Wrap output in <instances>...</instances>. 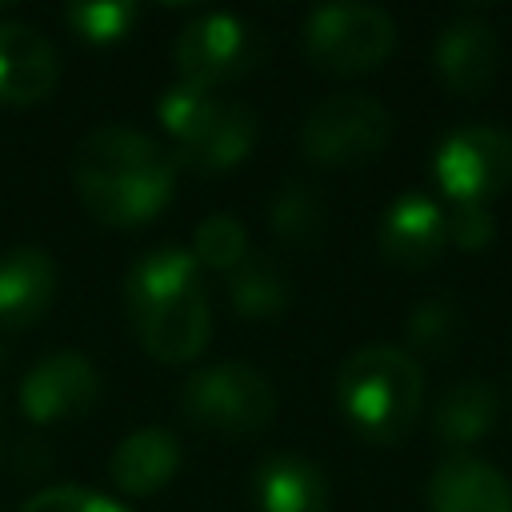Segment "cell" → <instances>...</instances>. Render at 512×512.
<instances>
[{
  "label": "cell",
  "mask_w": 512,
  "mask_h": 512,
  "mask_svg": "<svg viewBox=\"0 0 512 512\" xmlns=\"http://www.w3.org/2000/svg\"><path fill=\"white\" fill-rule=\"evenodd\" d=\"M176 156L156 136L104 124L92 128L72 156V184L80 204L108 228H140L160 216L176 192Z\"/></svg>",
  "instance_id": "obj_1"
},
{
  "label": "cell",
  "mask_w": 512,
  "mask_h": 512,
  "mask_svg": "<svg viewBox=\"0 0 512 512\" xmlns=\"http://www.w3.org/2000/svg\"><path fill=\"white\" fill-rule=\"evenodd\" d=\"M124 312L140 348L164 364H188L208 348L212 304L200 264L184 248H152L128 268Z\"/></svg>",
  "instance_id": "obj_2"
},
{
  "label": "cell",
  "mask_w": 512,
  "mask_h": 512,
  "mask_svg": "<svg viewBox=\"0 0 512 512\" xmlns=\"http://www.w3.org/2000/svg\"><path fill=\"white\" fill-rule=\"evenodd\" d=\"M336 404L364 440L392 444L420 416L424 372L396 344H364L336 368Z\"/></svg>",
  "instance_id": "obj_3"
},
{
  "label": "cell",
  "mask_w": 512,
  "mask_h": 512,
  "mask_svg": "<svg viewBox=\"0 0 512 512\" xmlns=\"http://www.w3.org/2000/svg\"><path fill=\"white\" fill-rule=\"evenodd\" d=\"M156 116L172 140V156L200 172H228L244 164L260 136V124L244 104L188 80L164 88Z\"/></svg>",
  "instance_id": "obj_4"
},
{
  "label": "cell",
  "mask_w": 512,
  "mask_h": 512,
  "mask_svg": "<svg viewBox=\"0 0 512 512\" xmlns=\"http://www.w3.org/2000/svg\"><path fill=\"white\" fill-rule=\"evenodd\" d=\"M392 140V112L364 92L320 100L300 124V148L320 168H352L376 160Z\"/></svg>",
  "instance_id": "obj_5"
},
{
  "label": "cell",
  "mask_w": 512,
  "mask_h": 512,
  "mask_svg": "<svg viewBox=\"0 0 512 512\" xmlns=\"http://www.w3.org/2000/svg\"><path fill=\"white\" fill-rule=\"evenodd\" d=\"M396 48V20L376 4H324L304 20V52L332 76L380 68Z\"/></svg>",
  "instance_id": "obj_6"
},
{
  "label": "cell",
  "mask_w": 512,
  "mask_h": 512,
  "mask_svg": "<svg viewBox=\"0 0 512 512\" xmlns=\"http://www.w3.org/2000/svg\"><path fill=\"white\" fill-rule=\"evenodd\" d=\"M180 408L196 428L208 432H260L276 416V392L264 372L252 364H212L188 376L180 392Z\"/></svg>",
  "instance_id": "obj_7"
},
{
  "label": "cell",
  "mask_w": 512,
  "mask_h": 512,
  "mask_svg": "<svg viewBox=\"0 0 512 512\" xmlns=\"http://www.w3.org/2000/svg\"><path fill=\"white\" fill-rule=\"evenodd\" d=\"M172 56H176L180 80L200 84V88H216V84L240 80L252 68H260L264 32L256 24H248L244 16L204 12V16H196L192 24L180 28Z\"/></svg>",
  "instance_id": "obj_8"
},
{
  "label": "cell",
  "mask_w": 512,
  "mask_h": 512,
  "mask_svg": "<svg viewBox=\"0 0 512 512\" xmlns=\"http://www.w3.org/2000/svg\"><path fill=\"white\" fill-rule=\"evenodd\" d=\"M432 176L452 204H492L512 184V136L492 124H468L440 140Z\"/></svg>",
  "instance_id": "obj_9"
},
{
  "label": "cell",
  "mask_w": 512,
  "mask_h": 512,
  "mask_svg": "<svg viewBox=\"0 0 512 512\" xmlns=\"http://www.w3.org/2000/svg\"><path fill=\"white\" fill-rule=\"evenodd\" d=\"M100 396V372L76 348L48 352L20 380V412L28 424H60L84 416Z\"/></svg>",
  "instance_id": "obj_10"
},
{
  "label": "cell",
  "mask_w": 512,
  "mask_h": 512,
  "mask_svg": "<svg viewBox=\"0 0 512 512\" xmlns=\"http://www.w3.org/2000/svg\"><path fill=\"white\" fill-rule=\"evenodd\" d=\"M500 60H504L500 36L480 16L448 20L432 44V68L440 84L460 96H484L500 76Z\"/></svg>",
  "instance_id": "obj_11"
},
{
  "label": "cell",
  "mask_w": 512,
  "mask_h": 512,
  "mask_svg": "<svg viewBox=\"0 0 512 512\" xmlns=\"http://www.w3.org/2000/svg\"><path fill=\"white\" fill-rule=\"evenodd\" d=\"M448 244V216L424 192H404L388 204L380 220V252L392 268L420 272L440 260Z\"/></svg>",
  "instance_id": "obj_12"
},
{
  "label": "cell",
  "mask_w": 512,
  "mask_h": 512,
  "mask_svg": "<svg viewBox=\"0 0 512 512\" xmlns=\"http://www.w3.org/2000/svg\"><path fill=\"white\" fill-rule=\"evenodd\" d=\"M428 512H512V484L496 464L452 452L428 476Z\"/></svg>",
  "instance_id": "obj_13"
},
{
  "label": "cell",
  "mask_w": 512,
  "mask_h": 512,
  "mask_svg": "<svg viewBox=\"0 0 512 512\" xmlns=\"http://www.w3.org/2000/svg\"><path fill=\"white\" fill-rule=\"evenodd\" d=\"M56 260L40 244H16L0 256V328H32L56 300Z\"/></svg>",
  "instance_id": "obj_14"
},
{
  "label": "cell",
  "mask_w": 512,
  "mask_h": 512,
  "mask_svg": "<svg viewBox=\"0 0 512 512\" xmlns=\"http://www.w3.org/2000/svg\"><path fill=\"white\" fill-rule=\"evenodd\" d=\"M60 80V56L28 24L0 20V104H36Z\"/></svg>",
  "instance_id": "obj_15"
},
{
  "label": "cell",
  "mask_w": 512,
  "mask_h": 512,
  "mask_svg": "<svg viewBox=\"0 0 512 512\" xmlns=\"http://www.w3.org/2000/svg\"><path fill=\"white\" fill-rule=\"evenodd\" d=\"M176 468H180V440H176L172 428H160V424L128 432L116 444L112 460H108L112 484L120 492H128V496H152V492H160L164 484H172Z\"/></svg>",
  "instance_id": "obj_16"
},
{
  "label": "cell",
  "mask_w": 512,
  "mask_h": 512,
  "mask_svg": "<svg viewBox=\"0 0 512 512\" xmlns=\"http://www.w3.org/2000/svg\"><path fill=\"white\" fill-rule=\"evenodd\" d=\"M252 500L260 512H328V480L304 456H264L252 472Z\"/></svg>",
  "instance_id": "obj_17"
},
{
  "label": "cell",
  "mask_w": 512,
  "mask_h": 512,
  "mask_svg": "<svg viewBox=\"0 0 512 512\" xmlns=\"http://www.w3.org/2000/svg\"><path fill=\"white\" fill-rule=\"evenodd\" d=\"M496 416H500V392H496V384L472 376V380L452 384L436 400V408H432V432L444 444H456L460 448V444H476L480 436H488L492 424H496Z\"/></svg>",
  "instance_id": "obj_18"
},
{
  "label": "cell",
  "mask_w": 512,
  "mask_h": 512,
  "mask_svg": "<svg viewBox=\"0 0 512 512\" xmlns=\"http://www.w3.org/2000/svg\"><path fill=\"white\" fill-rule=\"evenodd\" d=\"M232 308L248 320H276L292 304V280L272 256H248L228 284Z\"/></svg>",
  "instance_id": "obj_19"
},
{
  "label": "cell",
  "mask_w": 512,
  "mask_h": 512,
  "mask_svg": "<svg viewBox=\"0 0 512 512\" xmlns=\"http://www.w3.org/2000/svg\"><path fill=\"white\" fill-rule=\"evenodd\" d=\"M324 220H328V208L320 200V192L312 184H300V180H288L276 188L272 204H268V224L272 232L284 240V244H316L324 236Z\"/></svg>",
  "instance_id": "obj_20"
},
{
  "label": "cell",
  "mask_w": 512,
  "mask_h": 512,
  "mask_svg": "<svg viewBox=\"0 0 512 512\" xmlns=\"http://www.w3.org/2000/svg\"><path fill=\"white\" fill-rule=\"evenodd\" d=\"M192 260L212 272H236L248 260V228L232 212H212L196 224Z\"/></svg>",
  "instance_id": "obj_21"
},
{
  "label": "cell",
  "mask_w": 512,
  "mask_h": 512,
  "mask_svg": "<svg viewBox=\"0 0 512 512\" xmlns=\"http://www.w3.org/2000/svg\"><path fill=\"white\" fill-rule=\"evenodd\" d=\"M464 324L448 300H424L408 312V344L424 356H448L460 340Z\"/></svg>",
  "instance_id": "obj_22"
},
{
  "label": "cell",
  "mask_w": 512,
  "mask_h": 512,
  "mask_svg": "<svg viewBox=\"0 0 512 512\" xmlns=\"http://www.w3.org/2000/svg\"><path fill=\"white\" fill-rule=\"evenodd\" d=\"M60 16H64V24L80 40H88V44H112V40H120V36L132 32L140 8L128 4V0H116V4H92L88 0V4H68Z\"/></svg>",
  "instance_id": "obj_23"
},
{
  "label": "cell",
  "mask_w": 512,
  "mask_h": 512,
  "mask_svg": "<svg viewBox=\"0 0 512 512\" xmlns=\"http://www.w3.org/2000/svg\"><path fill=\"white\" fill-rule=\"evenodd\" d=\"M20 512H128V508L100 492H88L76 484H56V488H40L36 496H28L20 504Z\"/></svg>",
  "instance_id": "obj_24"
},
{
  "label": "cell",
  "mask_w": 512,
  "mask_h": 512,
  "mask_svg": "<svg viewBox=\"0 0 512 512\" xmlns=\"http://www.w3.org/2000/svg\"><path fill=\"white\" fill-rule=\"evenodd\" d=\"M448 216V244L464 248V252H480L496 240V220L488 204H452Z\"/></svg>",
  "instance_id": "obj_25"
}]
</instances>
